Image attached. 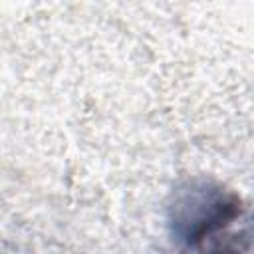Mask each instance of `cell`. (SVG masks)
Here are the masks:
<instances>
[{"instance_id":"6da1fadb","label":"cell","mask_w":254,"mask_h":254,"mask_svg":"<svg viewBox=\"0 0 254 254\" xmlns=\"http://www.w3.org/2000/svg\"><path fill=\"white\" fill-rule=\"evenodd\" d=\"M179 254H252V216L242 196L220 183L190 179L169 206Z\"/></svg>"}]
</instances>
